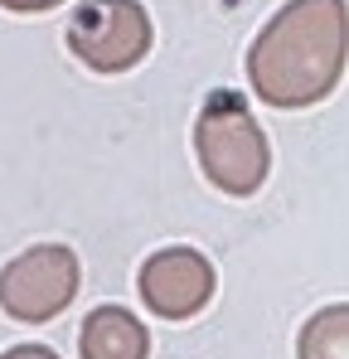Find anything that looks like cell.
Masks as SVG:
<instances>
[{"instance_id": "6da1fadb", "label": "cell", "mask_w": 349, "mask_h": 359, "mask_svg": "<svg viewBox=\"0 0 349 359\" xmlns=\"http://www.w3.org/2000/svg\"><path fill=\"white\" fill-rule=\"evenodd\" d=\"M345 0H287L247 49L252 97L277 112L325 102L345 78Z\"/></svg>"}, {"instance_id": "7a4b0ae2", "label": "cell", "mask_w": 349, "mask_h": 359, "mask_svg": "<svg viewBox=\"0 0 349 359\" xmlns=\"http://www.w3.org/2000/svg\"><path fill=\"white\" fill-rule=\"evenodd\" d=\"M194 156H199L204 180L233 199H247L267 184L272 146H267V131L257 126L242 93L214 88L204 97V107L194 117Z\"/></svg>"}, {"instance_id": "3957f363", "label": "cell", "mask_w": 349, "mask_h": 359, "mask_svg": "<svg viewBox=\"0 0 349 359\" xmlns=\"http://www.w3.org/2000/svg\"><path fill=\"white\" fill-rule=\"evenodd\" d=\"M68 54L93 73H131L151 54L156 25L141 0H83L68 15Z\"/></svg>"}, {"instance_id": "277c9868", "label": "cell", "mask_w": 349, "mask_h": 359, "mask_svg": "<svg viewBox=\"0 0 349 359\" xmlns=\"http://www.w3.org/2000/svg\"><path fill=\"white\" fill-rule=\"evenodd\" d=\"M83 287V262L63 243H34L0 267V311L20 325H49Z\"/></svg>"}, {"instance_id": "5b68a950", "label": "cell", "mask_w": 349, "mask_h": 359, "mask_svg": "<svg viewBox=\"0 0 349 359\" xmlns=\"http://www.w3.org/2000/svg\"><path fill=\"white\" fill-rule=\"evenodd\" d=\"M136 292L160 320H194L219 292V272L199 248H156L136 272Z\"/></svg>"}, {"instance_id": "8992f818", "label": "cell", "mask_w": 349, "mask_h": 359, "mask_svg": "<svg viewBox=\"0 0 349 359\" xmlns=\"http://www.w3.org/2000/svg\"><path fill=\"white\" fill-rule=\"evenodd\" d=\"M78 355L83 359H151V330L126 306H97V311H88V320L78 330Z\"/></svg>"}, {"instance_id": "52a82bcc", "label": "cell", "mask_w": 349, "mask_h": 359, "mask_svg": "<svg viewBox=\"0 0 349 359\" xmlns=\"http://www.w3.org/2000/svg\"><path fill=\"white\" fill-rule=\"evenodd\" d=\"M296 359H349V306L345 301H330L325 311H315L301 325Z\"/></svg>"}, {"instance_id": "ba28073f", "label": "cell", "mask_w": 349, "mask_h": 359, "mask_svg": "<svg viewBox=\"0 0 349 359\" xmlns=\"http://www.w3.org/2000/svg\"><path fill=\"white\" fill-rule=\"evenodd\" d=\"M0 359H58V350H49V345H34V340H29V345H10Z\"/></svg>"}, {"instance_id": "9c48e42d", "label": "cell", "mask_w": 349, "mask_h": 359, "mask_svg": "<svg viewBox=\"0 0 349 359\" xmlns=\"http://www.w3.org/2000/svg\"><path fill=\"white\" fill-rule=\"evenodd\" d=\"M5 10H15V15H44V10H54L63 0H0Z\"/></svg>"}]
</instances>
